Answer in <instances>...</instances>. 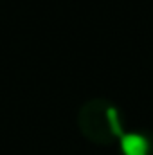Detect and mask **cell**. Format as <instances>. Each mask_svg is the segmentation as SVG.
Instances as JSON below:
<instances>
[{"label":"cell","mask_w":153,"mask_h":155,"mask_svg":"<svg viewBox=\"0 0 153 155\" xmlns=\"http://www.w3.org/2000/svg\"><path fill=\"white\" fill-rule=\"evenodd\" d=\"M121 150L122 155H148L150 144L146 137L139 134H126L121 139Z\"/></svg>","instance_id":"obj_1"}]
</instances>
